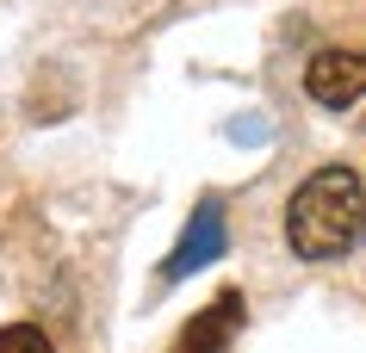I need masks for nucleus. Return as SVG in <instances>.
Masks as SVG:
<instances>
[{
    "instance_id": "nucleus-4",
    "label": "nucleus",
    "mask_w": 366,
    "mask_h": 353,
    "mask_svg": "<svg viewBox=\"0 0 366 353\" xmlns=\"http://www.w3.org/2000/svg\"><path fill=\"white\" fill-rule=\"evenodd\" d=\"M217 223H224V211L205 198V205H199V217H193V235H187V242H180V255L168 260V273H180V267H199V260H212L217 248H224V230H217Z\"/></svg>"
},
{
    "instance_id": "nucleus-3",
    "label": "nucleus",
    "mask_w": 366,
    "mask_h": 353,
    "mask_svg": "<svg viewBox=\"0 0 366 353\" xmlns=\"http://www.w3.org/2000/svg\"><path fill=\"white\" fill-rule=\"evenodd\" d=\"M236 329H242V292H217L205 310L180 329V341H174V353H230Z\"/></svg>"
},
{
    "instance_id": "nucleus-2",
    "label": "nucleus",
    "mask_w": 366,
    "mask_h": 353,
    "mask_svg": "<svg viewBox=\"0 0 366 353\" xmlns=\"http://www.w3.org/2000/svg\"><path fill=\"white\" fill-rule=\"evenodd\" d=\"M305 93L329 112H347L366 99V50H323L305 68Z\"/></svg>"
},
{
    "instance_id": "nucleus-1",
    "label": "nucleus",
    "mask_w": 366,
    "mask_h": 353,
    "mask_svg": "<svg viewBox=\"0 0 366 353\" xmlns=\"http://www.w3.org/2000/svg\"><path fill=\"white\" fill-rule=\"evenodd\" d=\"M366 235V180L329 161L286 198V242L298 260H335Z\"/></svg>"
},
{
    "instance_id": "nucleus-5",
    "label": "nucleus",
    "mask_w": 366,
    "mask_h": 353,
    "mask_svg": "<svg viewBox=\"0 0 366 353\" xmlns=\"http://www.w3.org/2000/svg\"><path fill=\"white\" fill-rule=\"evenodd\" d=\"M0 353H56V341H50L38 322H6V329H0Z\"/></svg>"
}]
</instances>
